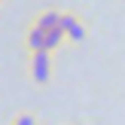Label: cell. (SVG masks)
Segmentation results:
<instances>
[{"label": "cell", "mask_w": 125, "mask_h": 125, "mask_svg": "<svg viewBox=\"0 0 125 125\" xmlns=\"http://www.w3.org/2000/svg\"><path fill=\"white\" fill-rule=\"evenodd\" d=\"M85 37H89V28H85V21H83V18H76V24L67 31V40H70V43H83Z\"/></svg>", "instance_id": "277c9868"}, {"label": "cell", "mask_w": 125, "mask_h": 125, "mask_svg": "<svg viewBox=\"0 0 125 125\" xmlns=\"http://www.w3.org/2000/svg\"><path fill=\"white\" fill-rule=\"evenodd\" d=\"M24 46H28V52H46V34H43L37 24H31L28 37H24Z\"/></svg>", "instance_id": "3957f363"}, {"label": "cell", "mask_w": 125, "mask_h": 125, "mask_svg": "<svg viewBox=\"0 0 125 125\" xmlns=\"http://www.w3.org/2000/svg\"><path fill=\"white\" fill-rule=\"evenodd\" d=\"M34 24L43 31V34H49V31H55V28H61V12L58 9H43L40 15L34 18Z\"/></svg>", "instance_id": "7a4b0ae2"}, {"label": "cell", "mask_w": 125, "mask_h": 125, "mask_svg": "<svg viewBox=\"0 0 125 125\" xmlns=\"http://www.w3.org/2000/svg\"><path fill=\"white\" fill-rule=\"evenodd\" d=\"M52 76V52H31V79L34 83H49Z\"/></svg>", "instance_id": "6da1fadb"}, {"label": "cell", "mask_w": 125, "mask_h": 125, "mask_svg": "<svg viewBox=\"0 0 125 125\" xmlns=\"http://www.w3.org/2000/svg\"><path fill=\"white\" fill-rule=\"evenodd\" d=\"M15 125H37V119H34L31 113H24V116H18V119H15Z\"/></svg>", "instance_id": "8992f818"}, {"label": "cell", "mask_w": 125, "mask_h": 125, "mask_svg": "<svg viewBox=\"0 0 125 125\" xmlns=\"http://www.w3.org/2000/svg\"><path fill=\"white\" fill-rule=\"evenodd\" d=\"M64 40H67V34H64L61 28L49 31V34H46V52H55V49H58L61 43H64Z\"/></svg>", "instance_id": "5b68a950"}]
</instances>
